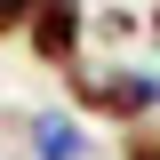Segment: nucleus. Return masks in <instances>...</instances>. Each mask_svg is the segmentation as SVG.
I'll use <instances>...</instances> for the list:
<instances>
[{
	"instance_id": "nucleus-1",
	"label": "nucleus",
	"mask_w": 160,
	"mask_h": 160,
	"mask_svg": "<svg viewBox=\"0 0 160 160\" xmlns=\"http://www.w3.org/2000/svg\"><path fill=\"white\" fill-rule=\"evenodd\" d=\"M64 80V104H72L88 128H136L160 120V72H144L136 56H80Z\"/></svg>"
},
{
	"instance_id": "nucleus-2",
	"label": "nucleus",
	"mask_w": 160,
	"mask_h": 160,
	"mask_svg": "<svg viewBox=\"0 0 160 160\" xmlns=\"http://www.w3.org/2000/svg\"><path fill=\"white\" fill-rule=\"evenodd\" d=\"M88 8H96V0H40L32 24H24V56H32L40 72H72V64L88 56Z\"/></svg>"
},
{
	"instance_id": "nucleus-3",
	"label": "nucleus",
	"mask_w": 160,
	"mask_h": 160,
	"mask_svg": "<svg viewBox=\"0 0 160 160\" xmlns=\"http://www.w3.org/2000/svg\"><path fill=\"white\" fill-rule=\"evenodd\" d=\"M96 136H88V120L72 104H40L32 112V160H88Z\"/></svg>"
},
{
	"instance_id": "nucleus-4",
	"label": "nucleus",
	"mask_w": 160,
	"mask_h": 160,
	"mask_svg": "<svg viewBox=\"0 0 160 160\" xmlns=\"http://www.w3.org/2000/svg\"><path fill=\"white\" fill-rule=\"evenodd\" d=\"M88 40H96L104 56H136V40H144V16L128 8V0H104V8H88Z\"/></svg>"
},
{
	"instance_id": "nucleus-5",
	"label": "nucleus",
	"mask_w": 160,
	"mask_h": 160,
	"mask_svg": "<svg viewBox=\"0 0 160 160\" xmlns=\"http://www.w3.org/2000/svg\"><path fill=\"white\" fill-rule=\"evenodd\" d=\"M120 160H160V120H136V128H120Z\"/></svg>"
},
{
	"instance_id": "nucleus-6",
	"label": "nucleus",
	"mask_w": 160,
	"mask_h": 160,
	"mask_svg": "<svg viewBox=\"0 0 160 160\" xmlns=\"http://www.w3.org/2000/svg\"><path fill=\"white\" fill-rule=\"evenodd\" d=\"M0 152H24L32 160V112H0Z\"/></svg>"
},
{
	"instance_id": "nucleus-7",
	"label": "nucleus",
	"mask_w": 160,
	"mask_h": 160,
	"mask_svg": "<svg viewBox=\"0 0 160 160\" xmlns=\"http://www.w3.org/2000/svg\"><path fill=\"white\" fill-rule=\"evenodd\" d=\"M40 0H0V40H24V24H32Z\"/></svg>"
},
{
	"instance_id": "nucleus-8",
	"label": "nucleus",
	"mask_w": 160,
	"mask_h": 160,
	"mask_svg": "<svg viewBox=\"0 0 160 160\" xmlns=\"http://www.w3.org/2000/svg\"><path fill=\"white\" fill-rule=\"evenodd\" d=\"M144 40H152V56H160V0L144 8Z\"/></svg>"
}]
</instances>
